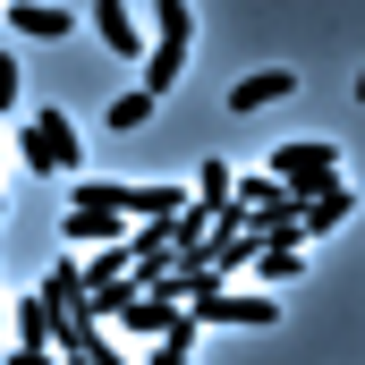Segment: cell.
I'll use <instances>...</instances> for the list:
<instances>
[{
    "label": "cell",
    "instance_id": "cell-5",
    "mask_svg": "<svg viewBox=\"0 0 365 365\" xmlns=\"http://www.w3.org/2000/svg\"><path fill=\"white\" fill-rule=\"evenodd\" d=\"M0 26H17L26 43H68V34H77V17H68V9H51V0H9V17H0Z\"/></svg>",
    "mask_w": 365,
    "mask_h": 365
},
{
    "label": "cell",
    "instance_id": "cell-4",
    "mask_svg": "<svg viewBox=\"0 0 365 365\" xmlns=\"http://www.w3.org/2000/svg\"><path fill=\"white\" fill-rule=\"evenodd\" d=\"M93 34H102V51H119V60H145V51H153L128 0H93Z\"/></svg>",
    "mask_w": 365,
    "mask_h": 365
},
{
    "label": "cell",
    "instance_id": "cell-10",
    "mask_svg": "<svg viewBox=\"0 0 365 365\" xmlns=\"http://www.w3.org/2000/svg\"><path fill=\"white\" fill-rule=\"evenodd\" d=\"M187 306H170V297H136L128 314H119V331H145V340H170V323H179Z\"/></svg>",
    "mask_w": 365,
    "mask_h": 365
},
{
    "label": "cell",
    "instance_id": "cell-9",
    "mask_svg": "<svg viewBox=\"0 0 365 365\" xmlns=\"http://www.w3.org/2000/svg\"><path fill=\"white\" fill-rule=\"evenodd\" d=\"M238 204V179H230V162H195V212L221 230V212Z\"/></svg>",
    "mask_w": 365,
    "mask_h": 365
},
{
    "label": "cell",
    "instance_id": "cell-19",
    "mask_svg": "<svg viewBox=\"0 0 365 365\" xmlns=\"http://www.w3.org/2000/svg\"><path fill=\"white\" fill-rule=\"evenodd\" d=\"M0 331H9V297H0Z\"/></svg>",
    "mask_w": 365,
    "mask_h": 365
},
{
    "label": "cell",
    "instance_id": "cell-13",
    "mask_svg": "<svg viewBox=\"0 0 365 365\" xmlns=\"http://www.w3.org/2000/svg\"><path fill=\"white\" fill-rule=\"evenodd\" d=\"M119 280H136V255H128V247H102L86 264V289H119Z\"/></svg>",
    "mask_w": 365,
    "mask_h": 365
},
{
    "label": "cell",
    "instance_id": "cell-1",
    "mask_svg": "<svg viewBox=\"0 0 365 365\" xmlns=\"http://www.w3.org/2000/svg\"><path fill=\"white\" fill-rule=\"evenodd\" d=\"M128 212H119V187H102V179H77L68 187V212H60V238L68 247H86V255H102V247H128Z\"/></svg>",
    "mask_w": 365,
    "mask_h": 365
},
{
    "label": "cell",
    "instance_id": "cell-17",
    "mask_svg": "<svg viewBox=\"0 0 365 365\" xmlns=\"http://www.w3.org/2000/svg\"><path fill=\"white\" fill-rule=\"evenodd\" d=\"M68 365H128V349H119V340H93L86 357H68Z\"/></svg>",
    "mask_w": 365,
    "mask_h": 365
},
{
    "label": "cell",
    "instance_id": "cell-20",
    "mask_svg": "<svg viewBox=\"0 0 365 365\" xmlns=\"http://www.w3.org/2000/svg\"><path fill=\"white\" fill-rule=\"evenodd\" d=\"M357 102H365V68H357Z\"/></svg>",
    "mask_w": 365,
    "mask_h": 365
},
{
    "label": "cell",
    "instance_id": "cell-21",
    "mask_svg": "<svg viewBox=\"0 0 365 365\" xmlns=\"http://www.w3.org/2000/svg\"><path fill=\"white\" fill-rule=\"evenodd\" d=\"M0 17H9V0H0Z\"/></svg>",
    "mask_w": 365,
    "mask_h": 365
},
{
    "label": "cell",
    "instance_id": "cell-11",
    "mask_svg": "<svg viewBox=\"0 0 365 365\" xmlns=\"http://www.w3.org/2000/svg\"><path fill=\"white\" fill-rule=\"evenodd\" d=\"M255 280H264V289H289V280H306V247H264V255H255Z\"/></svg>",
    "mask_w": 365,
    "mask_h": 365
},
{
    "label": "cell",
    "instance_id": "cell-7",
    "mask_svg": "<svg viewBox=\"0 0 365 365\" xmlns=\"http://www.w3.org/2000/svg\"><path fill=\"white\" fill-rule=\"evenodd\" d=\"M187 51H195V34H153V51H145V93L153 102L187 77Z\"/></svg>",
    "mask_w": 365,
    "mask_h": 365
},
{
    "label": "cell",
    "instance_id": "cell-12",
    "mask_svg": "<svg viewBox=\"0 0 365 365\" xmlns=\"http://www.w3.org/2000/svg\"><path fill=\"white\" fill-rule=\"evenodd\" d=\"M349 212H357V187H331V195H314V204H306V238H323V230H340Z\"/></svg>",
    "mask_w": 365,
    "mask_h": 365
},
{
    "label": "cell",
    "instance_id": "cell-3",
    "mask_svg": "<svg viewBox=\"0 0 365 365\" xmlns=\"http://www.w3.org/2000/svg\"><path fill=\"white\" fill-rule=\"evenodd\" d=\"M272 179L289 187L297 204H314V195L349 187V179H340V145H331V136H306V145H280V153H272Z\"/></svg>",
    "mask_w": 365,
    "mask_h": 365
},
{
    "label": "cell",
    "instance_id": "cell-8",
    "mask_svg": "<svg viewBox=\"0 0 365 365\" xmlns=\"http://www.w3.org/2000/svg\"><path fill=\"white\" fill-rule=\"evenodd\" d=\"M280 93H297V68H255V77L230 86V110H272Z\"/></svg>",
    "mask_w": 365,
    "mask_h": 365
},
{
    "label": "cell",
    "instance_id": "cell-6",
    "mask_svg": "<svg viewBox=\"0 0 365 365\" xmlns=\"http://www.w3.org/2000/svg\"><path fill=\"white\" fill-rule=\"evenodd\" d=\"M195 323H247V331H264V323H280V297H204V306H187Z\"/></svg>",
    "mask_w": 365,
    "mask_h": 365
},
{
    "label": "cell",
    "instance_id": "cell-16",
    "mask_svg": "<svg viewBox=\"0 0 365 365\" xmlns=\"http://www.w3.org/2000/svg\"><path fill=\"white\" fill-rule=\"evenodd\" d=\"M238 204H247V212H272V204H289V187H280L272 170H264V179H238Z\"/></svg>",
    "mask_w": 365,
    "mask_h": 365
},
{
    "label": "cell",
    "instance_id": "cell-18",
    "mask_svg": "<svg viewBox=\"0 0 365 365\" xmlns=\"http://www.w3.org/2000/svg\"><path fill=\"white\" fill-rule=\"evenodd\" d=\"M153 365H195V349H170V340H162V349H153Z\"/></svg>",
    "mask_w": 365,
    "mask_h": 365
},
{
    "label": "cell",
    "instance_id": "cell-15",
    "mask_svg": "<svg viewBox=\"0 0 365 365\" xmlns=\"http://www.w3.org/2000/svg\"><path fill=\"white\" fill-rule=\"evenodd\" d=\"M0 110L26 119V68H17V51H0Z\"/></svg>",
    "mask_w": 365,
    "mask_h": 365
},
{
    "label": "cell",
    "instance_id": "cell-14",
    "mask_svg": "<svg viewBox=\"0 0 365 365\" xmlns=\"http://www.w3.org/2000/svg\"><path fill=\"white\" fill-rule=\"evenodd\" d=\"M102 119H110V128H119V136H136V128H145V119H153V93L136 86V93H119V102H110V110H102Z\"/></svg>",
    "mask_w": 365,
    "mask_h": 365
},
{
    "label": "cell",
    "instance_id": "cell-2",
    "mask_svg": "<svg viewBox=\"0 0 365 365\" xmlns=\"http://www.w3.org/2000/svg\"><path fill=\"white\" fill-rule=\"evenodd\" d=\"M17 153H26V170H51V179H77V162H86L68 110H26L17 119Z\"/></svg>",
    "mask_w": 365,
    "mask_h": 365
}]
</instances>
